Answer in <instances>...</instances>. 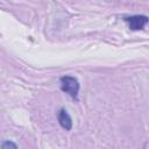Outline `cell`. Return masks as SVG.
<instances>
[{
    "mask_svg": "<svg viewBox=\"0 0 149 149\" xmlns=\"http://www.w3.org/2000/svg\"><path fill=\"white\" fill-rule=\"evenodd\" d=\"M61 87L62 90L71 95L72 98H77L79 91V83L72 76H64L61 78Z\"/></svg>",
    "mask_w": 149,
    "mask_h": 149,
    "instance_id": "1",
    "label": "cell"
},
{
    "mask_svg": "<svg viewBox=\"0 0 149 149\" xmlns=\"http://www.w3.org/2000/svg\"><path fill=\"white\" fill-rule=\"evenodd\" d=\"M126 22L128 23L130 29L140 30L148 23V17L144 15H133V16L126 17Z\"/></svg>",
    "mask_w": 149,
    "mask_h": 149,
    "instance_id": "2",
    "label": "cell"
},
{
    "mask_svg": "<svg viewBox=\"0 0 149 149\" xmlns=\"http://www.w3.org/2000/svg\"><path fill=\"white\" fill-rule=\"evenodd\" d=\"M57 118H58L59 125H61L65 130H70V129L72 128V120H71V116L69 115V113H68L64 108H62V109L58 112Z\"/></svg>",
    "mask_w": 149,
    "mask_h": 149,
    "instance_id": "3",
    "label": "cell"
},
{
    "mask_svg": "<svg viewBox=\"0 0 149 149\" xmlns=\"http://www.w3.org/2000/svg\"><path fill=\"white\" fill-rule=\"evenodd\" d=\"M0 149H17V147H16V144H15L14 142H12V141H5V142H2Z\"/></svg>",
    "mask_w": 149,
    "mask_h": 149,
    "instance_id": "4",
    "label": "cell"
}]
</instances>
